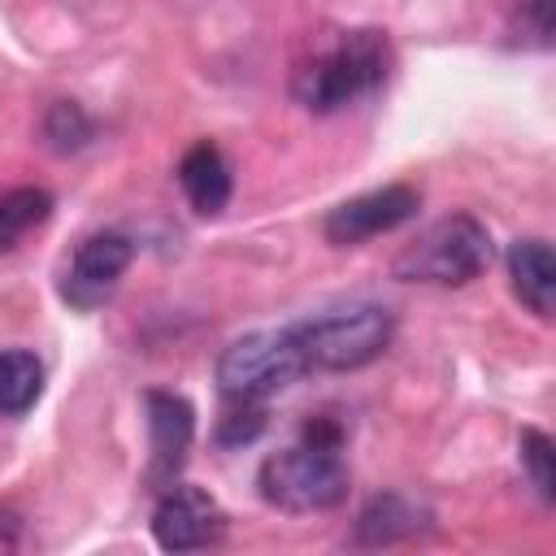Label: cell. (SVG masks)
<instances>
[{
	"label": "cell",
	"instance_id": "6da1fadb",
	"mask_svg": "<svg viewBox=\"0 0 556 556\" xmlns=\"http://www.w3.org/2000/svg\"><path fill=\"white\" fill-rule=\"evenodd\" d=\"M391 74V43L382 30H339L291 74V96L308 113H339L374 96Z\"/></svg>",
	"mask_w": 556,
	"mask_h": 556
},
{
	"label": "cell",
	"instance_id": "7a4b0ae2",
	"mask_svg": "<svg viewBox=\"0 0 556 556\" xmlns=\"http://www.w3.org/2000/svg\"><path fill=\"white\" fill-rule=\"evenodd\" d=\"M339 447L343 443H321V439L300 434V443L269 452L256 469L261 500L278 513H295V517L339 508L352 486Z\"/></svg>",
	"mask_w": 556,
	"mask_h": 556
},
{
	"label": "cell",
	"instance_id": "3957f363",
	"mask_svg": "<svg viewBox=\"0 0 556 556\" xmlns=\"http://www.w3.org/2000/svg\"><path fill=\"white\" fill-rule=\"evenodd\" d=\"M491 256H495L491 230L473 213H447L430 222L391 261V274L400 282H421V287H465L491 269Z\"/></svg>",
	"mask_w": 556,
	"mask_h": 556
},
{
	"label": "cell",
	"instance_id": "277c9868",
	"mask_svg": "<svg viewBox=\"0 0 556 556\" xmlns=\"http://www.w3.org/2000/svg\"><path fill=\"white\" fill-rule=\"evenodd\" d=\"M291 343L304 361V374H348L378 361L391 343V313L378 304H348L304 321H291Z\"/></svg>",
	"mask_w": 556,
	"mask_h": 556
},
{
	"label": "cell",
	"instance_id": "5b68a950",
	"mask_svg": "<svg viewBox=\"0 0 556 556\" xmlns=\"http://www.w3.org/2000/svg\"><path fill=\"white\" fill-rule=\"evenodd\" d=\"M300 374H304V361L287 326L243 334L217 356V387L230 404H261L282 387H291Z\"/></svg>",
	"mask_w": 556,
	"mask_h": 556
},
{
	"label": "cell",
	"instance_id": "8992f818",
	"mask_svg": "<svg viewBox=\"0 0 556 556\" xmlns=\"http://www.w3.org/2000/svg\"><path fill=\"white\" fill-rule=\"evenodd\" d=\"M130 256H135V243L126 235H117V230L87 235L74 248V256L65 261V269H61V282H56L61 300L70 308H78V313H91V308L109 304L117 282H122V274H126V265H130Z\"/></svg>",
	"mask_w": 556,
	"mask_h": 556
},
{
	"label": "cell",
	"instance_id": "52a82bcc",
	"mask_svg": "<svg viewBox=\"0 0 556 556\" xmlns=\"http://www.w3.org/2000/svg\"><path fill=\"white\" fill-rule=\"evenodd\" d=\"M421 208V191L408 187V182H387V187H374V191H361L343 204H334L321 222V235L326 243L334 248H356L365 239H378V235H391L395 226L413 222Z\"/></svg>",
	"mask_w": 556,
	"mask_h": 556
},
{
	"label": "cell",
	"instance_id": "ba28073f",
	"mask_svg": "<svg viewBox=\"0 0 556 556\" xmlns=\"http://www.w3.org/2000/svg\"><path fill=\"white\" fill-rule=\"evenodd\" d=\"M222 534H226V513L208 491L187 482L161 486V500L152 508V539L161 552H200L222 543Z\"/></svg>",
	"mask_w": 556,
	"mask_h": 556
},
{
	"label": "cell",
	"instance_id": "9c48e42d",
	"mask_svg": "<svg viewBox=\"0 0 556 556\" xmlns=\"http://www.w3.org/2000/svg\"><path fill=\"white\" fill-rule=\"evenodd\" d=\"M143 413H148V447H152L148 482L169 486L187 460L191 439H195V408L174 391H148Z\"/></svg>",
	"mask_w": 556,
	"mask_h": 556
},
{
	"label": "cell",
	"instance_id": "30bf717a",
	"mask_svg": "<svg viewBox=\"0 0 556 556\" xmlns=\"http://www.w3.org/2000/svg\"><path fill=\"white\" fill-rule=\"evenodd\" d=\"M178 187L200 217H217L230 204V165H226L222 148L208 139L191 143L178 161Z\"/></svg>",
	"mask_w": 556,
	"mask_h": 556
},
{
	"label": "cell",
	"instance_id": "8fae6325",
	"mask_svg": "<svg viewBox=\"0 0 556 556\" xmlns=\"http://www.w3.org/2000/svg\"><path fill=\"white\" fill-rule=\"evenodd\" d=\"M508 278H513V295L534 313V317H552L556 304V261L547 239H517L508 243Z\"/></svg>",
	"mask_w": 556,
	"mask_h": 556
},
{
	"label": "cell",
	"instance_id": "7c38bea8",
	"mask_svg": "<svg viewBox=\"0 0 556 556\" xmlns=\"http://www.w3.org/2000/svg\"><path fill=\"white\" fill-rule=\"evenodd\" d=\"M430 513L426 504H417L413 495H400V491H387V495H374L361 517H356V543H369V547H387V543H400L417 530H426Z\"/></svg>",
	"mask_w": 556,
	"mask_h": 556
},
{
	"label": "cell",
	"instance_id": "4fadbf2b",
	"mask_svg": "<svg viewBox=\"0 0 556 556\" xmlns=\"http://www.w3.org/2000/svg\"><path fill=\"white\" fill-rule=\"evenodd\" d=\"M43 395V365L26 348L0 352V417H22Z\"/></svg>",
	"mask_w": 556,
	"mask_h": 556
},
{
	"label": "cell",
	"instance_id": "5bb4252c",
	"mask_svg": "<svg viewBox=\"0 0 556 556\" xmlns=\"http://www.w3.org/2000/svg\"><path fill=\"white\" fill-rule=\"evenodd\" d=\"M52 217V195L43 187H13L0 195V252L17 248L35 226Z\"/></svg>",
	"mask_w": 556,
	"mask_h": 556
},
{
	"label": "cell",
	"instance_id": "9a60e30c",
	"mask_svg": "<svg viewBox=\"0 0 556 556\" xmlns=\"http://www.w3.org/2000/svg\"><path fill=\"white\" fill-rule=\"evenodd\" d=\"M517 452H521V469H526L534 495L543 504H552L556 500V447H552V439L539 426H526L517 439Z\"/></svg>",
	"mask_w": 556,
	"mask_h": 556
},
{
	"label": "cell",
	"instance_id": "2e32d148",
	"mask_svg": "<svg viewBox=\"0 0 556 556\" xmlns=\"http://www.w3.org/2000/svg\"><path fill=\"white\" fill-rule=\"evenodd\" d=\"M43 135H48V143H52L56 152H74V148H83V143L91 139V117H87L78 104L56 100V104L48 109V117H43Z\"/></svg>",
	"mask_w": 556,
	"mask_h": 556
},
{
	"label": "cell",
	"instance_id": "e0dca14e",
	"mask_svg": "<svg viewBox=\"0 0 556 556\" xmlns=\"http://www.w3.org/2000/svg\"><path fill=\"white\" fill-rule=\"evenodd\" d=\"M261 426H265L261 404H235V408L222 417V426H217V443H222V447H243V443H252V439L261 434Z\"/></svg>",
	"mask_w": 556,
	"mask_h": 556
},
{
	"label": "cell",
	"instance_id": "ac0fdd59",
	"mask_svg": "<svg viewBox=\"0 0 556 556\" xmlns=\"http://www.w3.org/2000/svg\"><path fill=\"white\" fill-rule=\"evenodd\" d=\"M521 30L534 39V48L552 43V0H521Z\"/></svg>",
	"mask_w": 556,
	"mask_h": 556
}]
</instances>
